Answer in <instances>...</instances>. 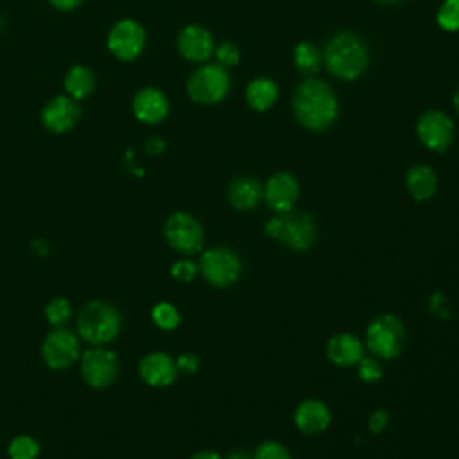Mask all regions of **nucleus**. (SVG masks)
Here are the masks:
<instances>
[{
  "label": "nucleus",
  "instance_id": "obj_1",
  "mask_svg": "<svg viewBox=\"0 0 459 459\" xmlns=\"http://www.w3.org/2000/svg\"><path fill=\"white\" fill-rule=\"evenodd\" d=\"M294 115L310 131H325L337 118V97L321 79L308 77L294 91Z\"/></svg>",
  "mask_w": 459,
  "mask_h": 459
},
{
  "label": "nucleus",
  "instance_id": "obj_2",
  "mask_svg": "<svg viewBox=\"0 0 459 459\" xmlns=\"http://www.w3.org/2000/svg\"><path fill=\"white\" fill-rule=\"evenodd\" d=\"M264 233L290 251L305 253L317 240V224L312 215L299 212L274 213L264 226Z\"/></svg>",
  "mask_w": 459,
  "mask_h": 459
},
{
  "label": "nucleus",
  "instance_id": "obj_3",
  "mask_svg": "<svg viewBox=\"0 0 459 459\" xmlns=\"http://www.w3.org/2000/svg\"><path fill=\"white\" fill-rule=\"evenodd\" d=\"M325 65L339 79H357L368 66L364 41L353 32L335 34L325 47Z\"/></svg>",
  "mask_w": 459,
  "mask_h": 459
},
{
  "label": "nucleus",
  "instance_id": "obj_4",
  "mask_svg": "<svg viewBox=\"0 0 459 459\" xmlns=\"http://www.w3.org/2000/svg\"><path fill=\"white\" fill-rule=\"evenodd\" d=\"M405 344L407 328L396 314H378L366 326L364 346L373 357L380 360H393L400 357V353L405 350Z\"/></svg>",
  "mask_w": 459,
  "mask_h": 459
},
{
  "label": "nucleus",
  "instance_id": "obj_5",
  "mask_svg": "<svg viewBox=\"0 0 459 459\" xmlns=\"http://www.w3.org/2000/svg\"><path fill=\"white\" fill-rule=\"evenodd\" d=\"M120 325L122 317L118 310L111 303L100 299L86 303L77 316L79 335L93 346H102L113 341L120 332Z\"/></svg>",
  "mask_w": 459,
  "mask_h": 459
},
{
  "label": "nucleus",
  "instance_id": "obj_6",
  "mask_svg": "<svg viewBox=\"0 0 459 459\" xmlns=\"http://www.w3.org/2000/svg\"><path fill=\"white\" fill-rule=\"evenodd\" d=\"M197 269L203 280L212 287L228 289L240 280L242 260L235 249L228 246H215L201 253Z\"/></svg>",
  "mask_w": 459,
  "mask_h": 459
},
{
  "label": "nucleus",
  "instance_id": "obj_7",
  "mask_svg": "<svg viewBox=\"0 0 459 459\" xmlns=\"http://www.w3.org/2000/svg\"><path fill=\"white\" fill-rule=\"evenodd\" d=\"M163 235L167 244L183 256L199 253L204 244V230L201 222L186 212L172 213L163 224Z\"/></svg>",
  "mask_w": 459,
  "mask_h": 459
},
{
  "label": "nucleus",
  "instance_id": "obj_8",
  "mask_svg": "<svg viewBox=\"0 0 459 459\" xmlns=\"http://www.w3.org/2000/svg\"><path fill=\"white\" fill-rule=\"evenodd\" d=\"M188 95L199 104H215L222 100L230 90V75L219 63L197 68L186 84Z\"/></svg>",
  "mask_w": 459,
  "mask_h": 459
},
{
  "label": "nucleus",
  "instance_id": "obj_9",
  "mask_svg": "<svg viewBox=\"0 0 459 459\" xmlns=\"http://www.w3.org/2000/svg\"><path fill=\"white\" fill-rule=\"evenodd\" d=\"M41 355L45 364L50 369H68L72 364L77 362L81 350H79V341L74 332L56 326L43 341L41 346Z\"/></svg>",
  "mask_w": 459,
  "mask_h": 459
},
{
  "label": "nucleus",
  "instance_id": "obj_10",
  "mask_svg": "<svg viewBox=\"0 0 459 459\" xmlns=\"http://www.w3.org/2000/svg\"><path fill=\"white\" fill-rule=\"evenodd\" d=\"M81 375L95 389L108 387L118 375V359L106 348H90L81 355Z\"/></svg>",
  "mask_w": 459,
  "mask_h": 459
},
{
  "label": "nucleus",
  "instance_id": "obj_11",
  "mask_svg": "<svg viewBox=\"0 0 459 459\" xmlns=\"http://www.w3.org/2000/svg\"><path fill=\"white\" fill-rule=\"evenodd\" d=\"M420 142L436 152H443L454 140V124L443 111H427L416 124Z\"/></svg>",
  "mask_w": 459,
  "mask_h": 459
},
{
  "label": "nucleus",
  "instance_id": "obj_12",
  "mask_svg": "<svg viewBox=\"0 0 459 459\" xmlns=\"http://www.w3.org/2000/svg\"><path fill=\"white\" fill-rule=\"evenodd\" d=\"M108 47L120 61L136 59L145 47V32L140 23L133 20L118 22L108 38Z\"/></svg>",
  "mask_w": 459,
  "mask_h": 459
},
{
  "label": "nucleus",
  "instance_id": "obj_13",
  "mask_svg": "<svg viewBox=\"0 0 459 459\" xmlns=\"http://www.w3.org/2000/svg\"><path fill=\"white\" fill-rule=\"evenodd\" d=\"M298 197H299V183L294 174L285 172V170L273 174L264 186L265 204L274 213L290 212L294 208Z\"/></svg>",
  "mask_w": 459,
  "mask_h": 459
},
{
  "label": "nucleus",
  "instance_id": "obj_14",
  "mask_svg": "<svg viewBox=\"0 0 459 459\" xmlns=\"http://www.w3.org/2000/svg\"><path fill=\"white\" fill-rule=\"evenodd\" d=\"M294 427L305 436L323 434L332 423V412L323 400L307 398L299 402L292 414Z\"/></svg>",
  "mask_w": 459,
  "mask_h": 459
},
{
  "label": "nucleus",
  "instance_id": "obj_15",
  "mask_svg": "<svg viewBox=\"0 0 459 459\" xmlns=\"http://www.w3.org/2000/svg\"><path fill=\"white\" fill-rule=\"evenodd\" d=\"M138 375L151 387H167L178 377L176 359L165 351L147 353L138 364Z\"/></svg>",
  "mask_w": 459,
  "mask_h": 459
},
{
  "label": "nucleus",
  "instance_id": "obj_16",
  "mask_svg": "<svg viewBox=\"0 0 459 459\" xmlns=\"http://www.w3.org/2000/svg\"><path fill=\"white\" fill-rule=\"evenodd\" d=\"M326 357L333 366L339 368H351L360 362L364 357L366 346L360 337L350 332L333 333L326 342Z\"/></svg>",
  "mask_w": 459,
  "mask_h": 459
},
{
  "label": "nucleus",
  "instance_id": "obj_17",
  "mask_svg": "<svg viewBox=\"0 0 459 459\" xmlns=\"http://www.w3.org/2000/svg\"><path fill=\"white\" fill-rule=\"evenodd\" d=\"M81 117V108L72 97L59 95L52 99L41 113L43 126L52 133H66L70 131Z\"/></svg>",
  "mask_w": 459,
  "mask_h": 459
},
{
  "label": "nucleus",
  "instance_id": "obj_18",
  "mask_svg": "<svg viewBox=\"0 0 459 459\" xmlns=\"http://www.w3.org/2000/svg\"><path fill=\"white\" fill-rule=\"evenodd\" d=\"M178 48L185 59L203 63L213 52V36L199 25H186L178 36Z\"/></svg>",
  "mask_w": 459,
  "mask_h": 459
},
{
  "label": "nucleus",
  "instance_id": "obj_19",
  "mask_svg": "<svg viewBox=\"0 0 459 459\" xmlns=\"http://www.w3.org/2000/svg\"><path fill=\"white\" fill-rule=\"evenodd\" d=\"M228 203L238 212L255 210L264 199V185L253 176L235 178L228 186Z\"/></svg>",
  "mask_w": 459,
  "mask_h": 459
},
{
  "label": "nucleus",
  "instance_id": "obj_20",
  "mask_svg": "<svg viewBox=\"0 0 459 459\" xmlns=\"http://www.w3.org/2000/svg\"><path fill=\"white\" fill-rule=\"evenodd\" d=\"M133 111L138 120L145 124H158L167 117L169 102L160 90L143 88L133 100Z\"/></svg>",
  "mask_w": 459,
  "mask_h": 459
},
{
  "label": "nucleus",
  "instance_id": "obj_21",
  "mask_svg": "<svg viewBox=\"0 0 459 459\" xmlns=\"http://www.w3.org/2000/svg\"><path fill=\"white\" fill-rule=\"evenodd\" d=\"M405 186L412 199L427 201L437 190V174L425 163L412 165L405 176Z\"/></svg>",
  "mask_w": 459,
  "mask_h": 459
},
{
  "label": "nucleus",
  "instance_id": "obj_22",
  "mask_svg": "<svg viewBox=\"0 0 459 459\" xmlns=\"http://www.w3.org/2000/svg\"><path fill=\"white\" fill-rule=\"evenodd\" d=\"M278 99V86L269 77H258L246 88V100L256 111L269 109Z\"/></svg>",
  "mask_w": 459,
  "mask_h": 459
},
{
  "label": "nucleus",
  "instance_id": "obj_23",
  "mask_svg": "<svg viewBox=\"0 0 459 459\" xmlns=\"http://www.w3.org/2000/svg\"><path fill=\"white\" fill-rule=\"evenodd\" d=\"M65 88L72 99H84L90 95L95 88V77L90 68L86 66H74L66 79H65Z\"/></svg>",
  "mask_w": 459,
  "mask_h": 459
},
{
  "label": "nucleus",
  "instance_id": "obj_24",
  "mask_svg": "<svg viewBox=\"0 0 459 459\" xmlns=\"http://www.w3.org/2000/svg\"><path fill=\"white\" fill-rule=\"evenodd\" d=\"M294 65L301 74L312 75L321 66V52L314 43L301 41L294 48Z\"/></svg>",
  "mask_w": 459,
  "mask_h": 459
},
{
  "label": "nucleus",
  "instance_id": "obj_25",
  "mask_svg": "<svg viewBox=\"0 0 459 459\" xmlns=\"http://www.w3.org/2000/svg\"><path fill=\"white\" fill-rule=\"evenodd\" d=\"M152 321L161 330H174L181 323V316L172 303L161 301L152 308Z\"/></svg>",
  "mask_w": 459,
  "mask_h": 459
},
{
  "label": "nucleus",
  "instance_id": "obj_26",
  "mask_svg": "<svg viewBox=\"0 0 459 459\" xmlns=\"http://www.w3.org/2000/svg\"><path fill=\"white\" fill-rule=\"evenodd\" d=\"M38 452L39 446L30 436H16L7 448L9 459H36Z\"/></svg>",
  "mask_w": 459,
  "mask_h": 459
},
{
  "label": "nucleus",
  "instance_id": "obj_27",
  "mask_svg": "<svg viewBox=\"0 0 459 459\" xmlns=\"http://www.w3.org/2000/svg\"><path fill=\"white\" fill-rule=\"evenodd\" d=\"M70 316H72V307H70V301L65 298H54L45 307V317L54 326L66 325Z\"/></svg>",
  "mask_w": 459,
  "mask_h": 459
},
{
  "label": "nucleus",
  "instance_id": "obj_28",
  "mask_svg": "<svg viewBox=\"0 0 459 459\" xmlns=\"http://www.w3.org/2000/svg\"><path fill=\"white\" fill-rule=\"evenodd\" d=\"M251 455L253 459H292L289 448L276 439H265L258 443Z\"/></svg>",
  "mask_w": 459,
  "mask_h": 459
},
{
  "label": "nucleus",
  "instance_id": "obj_29",
  "mask_svg": "<svg viewBox=\"0 0 459 459\" xmlns=\"http://www.w3.org/2000/svg\"><path fill=\"white\" fill-rule=\"evenodd\" d=\"M357 373H359V378L366 384H377L382 377H384V368L380 364V359L377 357H362L360 362L357 364Z\"/></svg>",
  "mask_w": 459,
  "mask_h": 459
},
{
  "label": "nucleus",
  "instance_id": "obj_30",
  "mask_svg": "<svg viewBox=\"0 0 459 459\" xmlns=\"http://www.w3.org/2000/svg\"><path fill=\"white\" fill-rule=\"evenodd\" d=\"M437 23L445 30L459 29V0H445L437 13Z\"/></svg>",
  "mask_w": 459,
  "mask_h": 459
},
{
  "label": "nucleus",
  "instance_id": "obj_31",
  "mask_svg": "<svg viewBox=\"0 0 459 459\" xmlns=\"http://www.w3.org/2000/svg\"><path fill=\"white\" fill-rule=\"evenodd\" d=\"M170 274L181 283H190L199 274V269L197 264L192 262L190 258H179L178 262L172 264Z\"/></svg>",
  "mask_w": 459,
  "mask_h": 459
},
{
  "label": "nucleus",
  "instance_id": "obj_32",
  "mask_svg": "<svg viewBox=\"0 0 459 459\" xmlns=\"http://www.w3.org/2000/svg\"><path fill=\"white\" fill-rule=\"evenodd\" d=\"M215 57H217V63L222 65V66H233L238 63L240 59V52L237 48L235 43L231 41H224L221 43L217 48H215Z\"/></svg>",
  "mask_w": 459,
  "mask_h": 459
},
{
  "label": "nucleus",
  "instance_id": "obj_33",
  "mask_svg": "<svg viewBox=\"0 0 459 459\" xmlns=\"http://www.w3.org/2000/svg\"><path fill=\"white\" fill-rule=\"evenodd\" d=\"M387 425H389V412L385 409H375L369 414V420H368L369 432L382 434L387 429Z\"/></svg>",
  "mask_w": 459,
  "mask_h": 459
},
{
  "label": "nucleus",
  "instance_id": "obj_34",
  "mask_svg": "<svg viewBox=\"0 0 459 459\" xmlns=\"http://www.w3.org/2000/svg\"><path fill=\"white\" fill-rule=\"evenodd\" d=\"M176 366H178V371H183V373H195L201 366V360L197 355L194 353H181L178 359H176Z\"/></svg>",
  "mask_w": 459,
  "mask_h": 459
},
{
  "label": "nucleus",
  "instance_id": "obj_35",
  "mask_svg": "<svg viewBox=\"0 0 459 459\" xmlns=\"http://www.w3.org/2000/svg\"><path fill=\"white\" fill-rule=\"evenodd\" d=\"M163 149H165V142H163L161 138L152 136V138H149V140L145 142V151H147L149 154H160Z\"/></svg>",
  "mask_w": 459,
  "mask_h": 459
},
{
  "label": "nucleus",
  "instance_id": "obj_36",
  "mask_svg": "<svg viewBox=\"0 0 459 459\" xmlns=\"http://www.w3.org/2000/svg\"><path fill=\"white\" fill-rule=\"evenodd\" d=\"M54 7L61 9V11H70V9H75L82 0H48Z\"/></svg>",
  "mask_w": 459,
  "mask_h": 459
},
{
  "label": "nucleus",
  "instance_id": "obj_37",
  "mask_svg": "<svg viewBox=\"0 0 459 459\" xmlns=\"http://www.w3.org/2000/svg\"><path fill=\"white\" fill-rule=\"evenodd\" d=\"M190 459H226V457H222L219 452H215V450H199V452H195Z\"/></svg>",
  "mask_w": 459,
  "mask_h": 459
},
{
  "label": "nucleus",
  "instance_id": "obj_38",
  "mask_svg": "<svg viewBox=\"0 0 459 459\" xmlns=\"http://www.w3.org/2000/svg\"><path fill=\"white\" fill-rule=\"evenodd\" d=\"M226 459H253V455L247 452V450H242V448H237V450H231Z\"/></svg>",
  "mask_w": 459,
  "mask_h": 459
},
{
  "label": "nucleus",
  "instance_id": "obj_39",
  "mask_svg": "<svg viewBox=\"0 0 459 459\" xmlns=\"http://www.w3.org/2000/svg\"><path fill=\"white\" fill-rule=\"evenodd\" d=\"M454 106H455V109H457V113H459V90H457L455 95H454Z\"/></svg>",
  "mask_w": 459,
  "mask_h": 459
},
{
  "label": "nucleus",
  "instance_id": "obj_40",
  "mask_svg": "<svg viewBox=\"0 0 459 459\" xmlns=\"http://www.w3.org/2000/svg\"><path fill=\"white\" fill-rule=\"evenodd\" d=\"M378 2H396V0H378Z\"/></svg>",
  "mask_w": 459,
  "mask_h": 459
}]
</instances>
